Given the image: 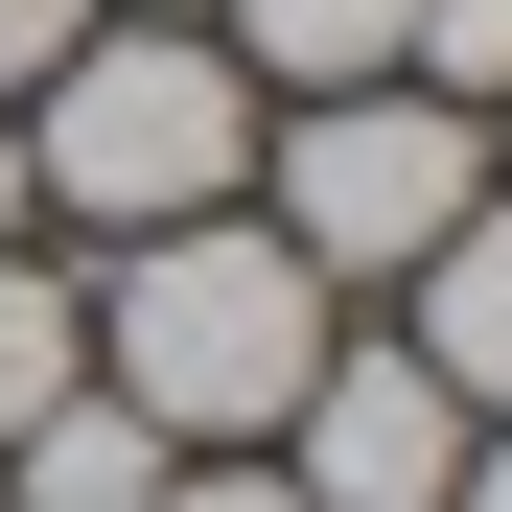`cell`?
<instances>
[{"mask_svg": "<svg viewBox=\"0 0 512 512\" xmlns=\"http://www.w3.org/2000/svg\"><path fill=\"white\" fill-rule=\"evenodd\" d=\"M24 117V210H94V233H187V210H233L256 187V70L210 47V24H70L47 47V94H0Z\"/></svg>", "mask_w": 512, "mask_h": 512, "instance_id": "1", "label": "cell"}, {"mask_svg": "<svg viewBox=\"0 0 512 512\" xmlns=\"http://www.w3.org/2000/svg\"><path fill=\"white\" fill-rule=\"evenodd\" d=\"M326 373V280L256 210H187V233H117V280H94V396H140L163 443H256Z\"/></svg>", "mask_w": 512, "mask_h": 512, "instance_id": "2", "label": "cell"}, {"mask_svg": "<svg viewBox=\"0 0 512 512\" xmlns=\"http://www.w3.org/2000/svg\"><path fill=\"white\" fill-rule=\"evenodd\" d=\"M256 163H280V210H256V233H280L303 280H419V256L466 233V187H489V117H443V94H396V70H373V94H280Z\"/></svg>", "mask_w": 512, "mask_h": 512, "instance_id": "3", "label": "cell"}, {"mask_svg": "<svg viewBox=\"0 0 512 512\" xmlns=\"http://www.w3.org/2000/svg\"><path fill=\"white\" fill-rule=\"evenodd\" d=\"M466 443H489V419L419 373V350H326V373L280 396V489H303V512H443Z\"/></svg>", "mask_w": 512, "mask_h": 512, "instance_id": "4", "label": "cell"}, {"mask_svg": "<svg viewBox=\"0 0 512 512\" xmlns=\"http://www.w3.org/2000/svg\"><path fill=\"white\" fill-rule=\"evenodd\" d=\"M419 373L466 419H512V187H466V233L419 256Z\"/></svg>", "mask_w": 512, "mask_h": 512, "instance_id": "5", "label": "cell"}, {"mask_svg": "<svg viewBox=\"0 0 512 512\" xmlns=\"http://www.w3.org/2000/svg\"><path fill=\"white\" fill-rule=\"evenodd\" d=\"M396 24H419V0H210V47L256 70V94H373Z\"/></svg>", "mask_w": 512, "mask_h": 512, "instance_id": "6", "label": "cell"}, {"mask_svg": "<svg viewBox=\"0 0 512 512\" xmlns=\"http://www.w3.org/2000/svg\"><path fill=\"white\" fill-rule=\"evenodd\" d=\"M0 466H24V512H140V489L187 466V443H163L140 396H47V419H24V443H0Z\"/></svg>", "mask_w": 512, "mask_h": 512, "instance_id": "7", "label": "cell"}, {"mask_svg": "<svg viewBox=\"0 0 512 512\" xmlns=\"http://www.w3.org/2000/svg\"><path fill=\"white\" fill-rule=\"evenodd\" d=\"M47 396H94V303H70V280H47L24 233H0V443H24Z\"/></svg>", "mask_w": 512, "mask_h": 512, "instance_id": "8", "label": "cell"}, {"mask_svg": "<svg viewBox=\"0 0 512 512\" xmlns=\"http://www.w3.org/2000/svg\"><path fill=\"white\" fill-rule=\"evenodd\" d=\"M396 94H443V117H512V0H419V24H396Z\"/></svg>", "mask_w": 512, "mask_h": 512, "instance_id": "9", "label": "cell"}, {"mask_svg": "<svg viewBox=\"0 0 512 512\" xmlns=\"http://www.w3.org/2000/svg\"><path fill=\"white\" fill-rule=\"evenodd\" d=\"M140 512H303V489H280V466H210V443H187V466H163Z\"/></svg>", "mask_w": 512, "mask_h": 512, "instance_id": "10", "label": "cell"}, {"mask_svg": "<svg viewBox=\"0 0 512 512\" xmlns=\"http://www.w3.org/2000/svg\"><path fill=\"white\" fill-rule=\"evenodd\" d=\"M94 24V0H0V94H47V47Z\"/></svg>", "mask_w": 512, "mask_h": 512, "instance_id": "11", "label": "cell"}, {"mask_svg": "<svg viewBox=\"0 0 512 512\" xmlns=\"http://www.w3.org/2000/svg\"><path fill=\"white\" fill-rule=\"evenodd\" d=\"M443 512H512V419H489V443H466V489H443Z\"/></svg>", "mask_w": 512, "mask_h": 512, "instance_id": "12", "label": "cell"}, {"mask_svg": "<svg viewBox=\"0 0 512 512\" xmlns=\"http://www.w3.org/2000/svg\"><path fill=\"white\" fill-rule=\"evenodd\" d=\"M94 24H210V0H94Z\"/></svg>", "mask_w": 512, "mask_h": 512, "instance_id": "13", "label": "cell"}, {"mask_svg": "<svg viewBox=\"0 0 512 512\" xmlns=\"http://www.w3.org/2000/svg\"><path fill=\"white\" fill-rule=\"evenodd\" d=\"M0 233H24V117H0Z\"/></svg>", "mask_w": 512, "mask_h": 512, "instance_id": "14", "label": "cell"}]
</instances>
